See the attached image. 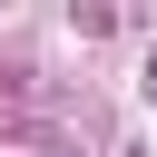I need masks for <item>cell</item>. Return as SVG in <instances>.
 <instances>
[{"mask_svg":"<svg viewBox=\"0 0 157 157\" xmlns=\"http://www.w3.org/2000/svg\"><path fill=\"white\" fill-rule=\"evenodd\" d=\"M147 98H157V49H147Z\"/></svg>","mask_w":157,"mask_h":157,"instance_id":"cell-1","label":"cell"}]
</instances>
